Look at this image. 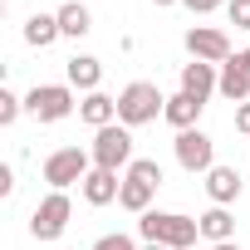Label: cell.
<instances>
[{
	"label": "cell",
	"instance_id": "obj_26",
	"mask_svg": "<svg viewBox=\"0 0 250 250\" xmlns=\"http://www.w3.org/2000/svg\"><path fill=\"white\" fill-rule=\"evenodd\" d=\"M235 59H240V69H245V74H250V49H240V54H235Z\"/></svg>",
	"mask_w": 250,
	"mask_h": 250
},
{
	"label": "cell",
	"instance_id": "obj_18",
	"mask_svg": "<svg viewBox=\"0 0 250 250\" xmlns=\"http://www.w3.org/2000/svg\"><path fill=\"white\" fill-rule=\"evenodd\" d=\"M59 35H64V30H59V15H40V10H35V15L25 20V44H35V49H49Z\"/></svg>",
	"mask_w": 250,
	"mask_h": 250
},
{
	"label": "cell",
	"instance_id": "obj_27",
	"mask_svg": "<svg viewBox=\"0 0 250 250\" xmlns=\"http://www.w3.org/2000/svg\"><path fill=\"white\" fill-rule=\"evenodd\" d=\"M211 250H240V245H235V240H221V245H211Z\"/></svg>",
	"mask_w": 250,
	"mask_h": 250
},
{
	"label": "cell",
	"instance_id": "obj_17",
	"mask_svg": "<svg viewBox=\"0 0 250 250\" xmlns=\"http://www.w3.org/2000/svg\"><path fill=\"white\" fill-rule=\"evenodd\" d=\"M201 221V240H211V245H221V240H235V216L226 211V206H211L206 216H196Z\"/></svg>",
	"mask_w": 250,
	"mask_h": 250
},
{
	"label": "cell",
	"instance_id": "obj_3",
	"mask_svg": "<svg viewBox=\"0 0 250 250\" xmlns=\"http://www.w3.org/2000/svg\"><path fill=\"white\" fill-rule=\"evenodd\" d=\"M88 157H93V167H103V172L133 167V162H138V157H133V128H123V123H108V128H98Z\"/></svg>",
	"mask_w": 250,
	"mask_h": 250
},
{
	"label": "cell",
	"instance_id": "obj_29",
	"mask_svg": "<svg viewBox=\"0 0 250 250\" xmlns=\"http://www.w3.org/2000/svg\"><path fill=\"white\" fill-rule=\"evenodd\" d=\"M152 5H177V0H152Z\"/></svg>",
	"mask_w": 250,
	"mask_h": 250
},
{
	"label": "cell",
	"instance_id": "obj_13",
	"mask_svg": "<svg viewBox=\"0 0 250 250\" xmlns=\"http://www.w3.org/2000/svg\"><path fill=\"white\" fill-rule=\"evenodd\" d=\"M79 118H83L88 128L98 133V128H108V123H118V98H108V93H83Z\"/></svg>",
	"mask_w": 250,
	"mask_h": 250
},
{
	"label": "cell",
	"instance_id": "obj_4",
	"mask_svg": "<svg viewBox=\"0 0 250 250\" xmlns=\"http://www.w3.org/2000/svg\"><path fill=\"white\" fill-rule=\"evenodd\" d=\"M79 103H74V88L69 83H35L30 93H25V113L30 118H40V123H59V118H69Z\"/></svg>",
	"mask_w": 250,
	"mask_h": 250
},
{
	"label": "cell",
	"instance_id": "obj_14",
	"mask_svg": "<svg viewBox=\"0 0 250 250\" xmlns=\"http://www.w3.org/2000/svg\"><path fill=\"white\" fill-rule=\"evenodd\" d=\"M152 191H157L152 182H143V177H133V172H128V177H123V191H118V206L143 216V211H152Z\"/></svg>",
	"mask_w": 250,
	"mask_h": 250
},
{
	"label": "cell",
	"instance_id": "obj_7",
	"mask_svg": "<svg viewBox=\"0 0 250 250\" xmlns=\"http://www.w3.org/2000/svg\"><path fill=\"white\" fill-rule=\"evenodd\" d=\"M177 162H182V172H211L216 167V143L201 133V128H187V133H177Z\"/></svg>",
	"mask_w": 250,
	"mask_h": 250
},
{
	"label": "cell",
	"instance_id": "obj_16",
	"mask_svg": "<svg viewBox=\"0 0 250 250\" xmlns=\"http://www.w3.org/2000/svg\"><path fill=\"white\" fill-rule=\"evenodd\" d=\"M98 79H103V64H98L93 54H74V59H69V88L98 93Z\"/></svg>",
	"mask_w": 250,
	"mask_h": 250
},
{
	"label": "cell",
	"instance_id": "obj_24",
	"mask_svg": "<svg viewBox=\"0 0 250 250\" xmlns=\"http://www.w3.org/2000/svg\"><path fill=\"white\" fill-rule=\"evenodd\" d=\"M182 5H187V10H196V15H211L221 0H182Z\"/></svg>",
	"mask_w": 250,
	"mask_h": 250
},
{
	"label": "cell",
	"instance_id": "obj_2",
	"mask_svg": "<svg viewBox=\"0 0 250 250\" xmlns=\"http://www.w3.org/2000/svg\"><path fill=\"white\" fill-rule=\"evenodd\" d=\"M162 113H167V98H162V88L147 83V79H138V83H128V88L118 93V123H123V128L157 123Z\"/></svg>",
	"mask_w": 250,
	"mask_h": 250
},
{
	"label": "cell",
	"instance_id": "obj_11",
	"mask_svg": "<svg viewBox=\"0 0 250 250\" xmlns=\"http://www.w3.org/2000/svg\"><path fill=\"white\" fill-rule=\"evenodd\" d=\"M206 196H211L216 206H230V201L240 196V172H235V167H221V162H216V167L206 172Z\"/></svg>",
	"mask_w": 250,
	"mask_h": 250
},
{
	"label": "cell",
	"instance_id": "obj_21",
	"mask_svg": "<svg viewBox=\"0 0 250 250\" xmlns=\"http://www.w3.org/2000/svg\"><path fill=\"white\" fill-rule=\"evenodd\" d=\"M93 250H138V245H133V235L113 230V235H98V240H93Z\"/></svg>",
	"mask_w": 250,
	"mask_h": 250
},
{
	"label": "cell",
	"instance_id": "obj_1",
	"mask_svg": "<svg viewBox=\"0 0 250 250\" xmlns=\"http://www.w3.org/2000/svg\"><path fill=\"white\" fill-rule=\"evenodd\" d=\"M138 235H143V240H157V245H167V250H187V245H196L201 221L177 216V211H143V216H138Z\"/></svg>",
	"mask_w": 250,
	"mask_h": 250
},
{
	"label": "cell",
	"instance_id": "obj_6",
	"mask_svg": "<svg viewBox=\"0 0 250 250\" xmlns=\"http://www.w3.org/2000/svg\"><path fill=\"white\" fill-rule=\"evenodd\" d=\"M69 216H74L69 191H49V196L35 206V216H30V235H35V240H59V235L69 230Z\"/></svg>",
	"mask_w": 250,
	"mask_h": 250
},
{
	"label": "cell",
	"instance_id": "obj_15",
	"mask_svg": "<svg viewBox=\"0 0 250 250\" xmlns=\"http://www.w3.org/2000/svg\"><path fill=\"white\" fill-rule=\"evenodd\" d=\"M201 108H206V103H196L191 93H172V98H167V113H162V118L172 123L177 133H187V128H196V118H201Z\"/></svg>",
	"mask_w": 250,
	"mask_h": 250
},
{
	"label": "cell",
	"instance_id": "obj_28",
	"mask_svg": "<svg viewBox=\"0 0 250 250\" xmlns=\"http://www.w3.org/2000/svg\"><path fill=\"white\" fill-rule=\"evenodd\" d=\"M143 250H167V245H157V240H147V245H143Z\"/></svg>",
	"mask_w": 250,
	"mask_h": 250
},
{
	"label": "cell",
	"instance_id": "obj_23",
	"mask_svg": "<svg viewBox=\"0 0 250 250\" xmlns=\"http://www.w3.org/2000/svg\"><path fill=\"white\" fill-rule=\"evenodd\" d=\"M235 133H245V138H250V103H240V108H235Z\"/></svg>",
	"mask_w": 250,
	"mask_h": 250
},
{
	"label": "cell",
	"instance_id": "obj_10",
	"mask_svg": "<svg viewBox=\"0 0 250 250\" xmlns=\"http://www.w3.org/2000/svg\"><path fill=\"white\" fill-rule=\"evenodd\" d=\"M79 191H83V201H88V206H108V201H118L123 182H118V172H103V167H93V172L79 182Z\"/></svg>",
	"mask_w": 250,
	"mask_h": 250
},
{
	"label": "cell",
	"instance_id": "obj_12",
	"mask_svg": "<svg viewBox=\"0 0 250 250\" xmlns=\"http://www.w3.org/2000/svg\"><path fill=\"white\" fill-rule=\"evenodd\" d=\"M216 88H221V98H230L235 108H240V103H250V74L240 69V59H235V54L221 64V83H216Z\"/></svg>",
	"mask_w": 250,
	"mask_h": 250
},
{
	"label": "cell",
	"instance_id": "obj_8",
	"mask_svg": "<svg viewBox=\"0 0 250 250\" xmlns=\"http://www.w3.org/2000/svg\"><path fill=\"white\" fill-rule=\"evenodd\" d=\"M187 54L201 59V64H226L230 59V40L221 30H211V25H191L187 30Z\"/></svg>",
	"mask_w": 250,
	"mask_h": 250
},
{
	"label": "cell",
	"instance_id": "obj_19",
	"mask_svg": "<svg viewBox=\"0 0 250 250\" xmlns=\"http://www.w3.org/2000/svg\"><path fill=\"white\" fill-rule=\"evenodd\" d=\"M59 30H64L69 40H83V35L93 30V15L79 5V0H69V5H59Z\"/></svg>",
	"mask_w": 250,
	"mask_h": 250
},
{
	"label": "cell",
	"instance_id": "obj_22",
	"mask_svg": "<svg viewBox=\"0 0 250 250\" xmlns=\"http://www.w3.org/2000/svg\"><path fill=\"white\" fill-rule=\"evenodd\" d=\"M230 25L235 30H250V0H230Z\"/></svg>",
	"mask_w": 250,
	"mask_h": 250
},
{
	"label": "cell",
	"instance_id": "obj_5",
	"mask_svg": "<svg viewBox=\"0 0 250 250\" xmlns=\"http://www.w3.org/2000/svg\"><path fill=\"white\" fill-rule=\"evenodd\" d=\"M88 172H93V157H88L83 147H54V152L44 157V182H49L54 191H64V187L83 182Z\"/></svg>",
	"mask_w": 250,
	"mask_h": 250
},
{
	"label": "cell",
	"instance_id": "obj_20",
	"mask_svg": "<svg viewBox=\"0 0 250 250\" xmlns=\"http://www.w3.org/2000/svg\"><path fill=\"white\" fill-rule=\"evenodd\" d=\"M20 113H25V98H15L10 88H0V128H10Z\"/></svg>",
	"mask_w": 250,
	"mask_h": 250
},
{
	"label": "cell",
	"instance_id": "obj_25",
	"mask_svg": "<svg viewBox=\"0 0 250 250\" xmlns=\"http://www.w3.org/2000/svg\"><path fill=\"white\" fill-rule=\"evenodd\" d=\"M10 191H15V172H10V167H0V196H10Z\"/></svg>",
	"mask_w": 250,
	"mask_h": 250
},
{
	"label": "cell",
	"instance_id": "obj_9",
	"mask_svg": "<svg viewBox=\"0 0 250 250\" xmlns=\"http://www.w3.org/2000/svg\"><path fill=\"white\" fill-rule=\"evenodd\" d=\"M216 83H221V74H216V64H201V59H191V64H182V93H191L196 103H206V98L216 93Z\"/></svg>",
	"mask_w": 250,
	"mask_h": 250
}]
</instances>
